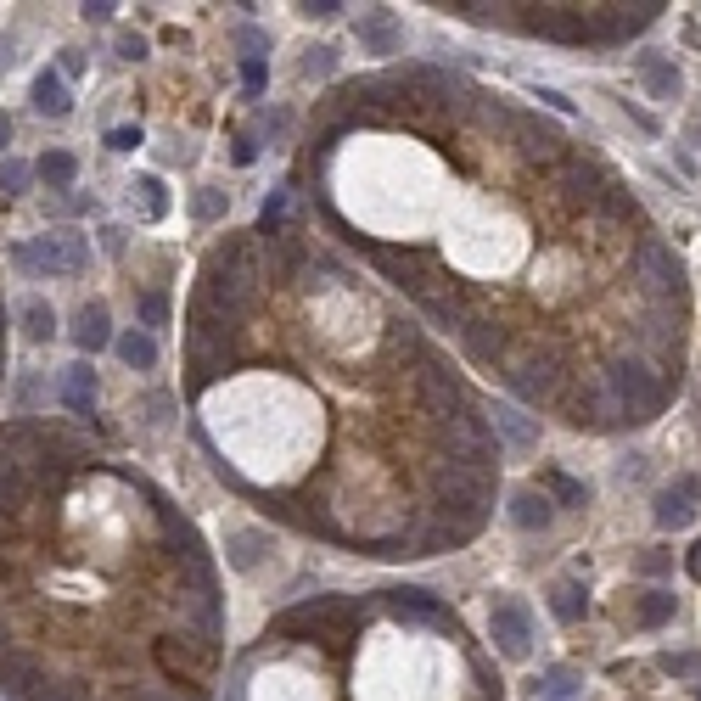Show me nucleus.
Wrapping results in <instances>:
<instances>
[{"label":"nucleus","mask_w":701,"mask_h":701,"mask_svg":"<svg viewBox=\"0 0 701 701\" xmlns=\"http://www.w3.org/2000/svg\"><path fill=\"white\" fill-rule=\"evenodd\" d=\"M539 701H584V673L578 668H550L544 673V685H539Z\"/></svg>","instance_id":"obj_18"},{"label":"nucleus","mask_w":701,"mask_h":701,"mask_svg":"<svg viewBox=\"0 0 701 701\" xmlns=\"http://www.w3.org/2000/svg\"><path fill=\"white\" fill-rule=\"evenodd\" d=\"M62 404H68V415L90 421V404H96V376H90V365H68V382H62Z\"/></svg>","instance_id":"obj_16"},{"label":"nucleus","mask_w":701,"mask_h":701,"mask_svg":"<svg viewBox=\"0 0 701 701\" xmlns=\"http://www.w3.org/2000/svg\"><path fill=\"white\" fill-rule=\"evenodd\" d=\"M34 180V169L29 163H17V158H0V191L6 197H23V186Z\"/></svg>","instance_id":"obj_24"},{"label":"nucleus","mask_w":701,"mask_h":701,"mask_svg":"<svg viewBox=\"0 0 701 701\" xmlns=\"http://www.w3.org/2000/svg\"><path fill=\"white\" fill-rule=\"evenodd\" d=\"M180 343L191 438L270 522L365 561L449 556L494 522L483 387L298 208L197 258Z\"/></svg>","instance_id":"obj_2"},{"label":"nucleus","mask_w":701,"mask_h":701,"mask_svg":"<svg viewBox=\"0 0 701 701\" xmlns=\"http://www.w3.org/2000/svg\"><path fill=\"white\" fill-rule=\"evenodd\" d=\"M230 561H236V567H253V561H258V544H264V539H258V533H230Z\"/></svg>","instance_id":"obj_25"},{"label":"nucleus","mask_w":701,"mask_h":701,"mask_svg":"<svg viewBox=\"0 0 701 701\" xmlns=\"http://www.w3.org/2000/svg\"><path fill=\"white\" fill-rule=\"evenodd\" d=\"M685 573H690V578H696V584H701V539L690 544V556H685Z\"/></svg>","instance_id":"obj_35"},{"label":"nucleus","mask_w":701,"mask_h":701,"mask_svg":"<svg viewBox=\"0 0 701 701\" xmlns=\"http://www.w3.org/2000/svg\"><path fill=\"white\" fill-rule=\"evenodd\" d=\"M488 634H494V651H500L505 662H522L533 651V612H528V601L500 595V601L488 606Z\"/></svg>","instance_id":"obj_7"},{"label":"nucleus","mask_w":701,"mask_h":701,"mask_svg":"<svg viewBox=\"0 0 701 701\" xmlns=\"http://www.w3.org/2000/svg\"><path fill=\"white\" fill-rule=\"evenodd\" d=\"M118 51H124V57H129V62H135V57H141V51H146V45H141V40H135V34H124V40H118Z\"/></svg>","instance_id":"obj_36"},{"label":"nucleus","mask_w":701,"mask_h":701,"mask_svg":"<svg viewBox=\"0 0 701 701\" xmlns=\"http://www.w3.org/2000/svg\"><path fill=\"white\" fill-rule=\"evenodd\" d=\"M696 500H701V477L696 472L673 477V483L657 494V528H685L690 516H696Z\"/></svg>","instance_id":"obj_9"},{"label":"nucleus","mask_w":701,"mask_h":701,"mask_svg":"<svg viewBox=\"0 0 701 701\" xmlns=\"http://www.w3.org/2000/svg\"><path fill=\"white\" fill-rule=\"evenodd\" d=\"M550 516H556V505H550V494L544 488H516L511 494V522L516 528H550Z\"/></svg>","instance_id":"obj_14"},{"label":"nucleus","mask_w":701,"mask_h":701,"mask_svg":"<svg viewBox=\"0 0 701 701\" xmlns=\"http://www.w3.org/2000/svg\"><path fill=\"white\" fill-rule=\"evenodd\" d=\"M438 12H455L466 23L505 34H528V40L573 45V51H617V45L640 40L668 6L662 0H612V6H516V0H444Z\"/></svg>","instance_id":"obj_5"},{"label":"nucleus","mask_w":701,"mask_h":701,"mask_svg":"<svg viewBox=\"0 0 701 701\" xmlns=\"http://www.w3.org/2000/svg\"><path fill=\"white\" fill-rule=\"evenodd\" d=\"M129 208H135V219H146V225H158V219L169 214V191H163L158 174H141V180L129 186Z\"/></svg>","instance_id":"obj_15"},{"label":"nucleus","mask_w":701,"mask_h":701,"mask_svg":"<svg viewBox=\"0 0 701 701\" xmlns=\"http://www.w3.org/2000/svg\"><path fill=\"white\" fill-rule=\"evenodd\" d=\"M6 359H12V303L0 287V387H6Z\"/></svg>","instance_id":"obj_26"},{"label":"nucleus","mask_w":701,"mask_h":701,"mask_svg":"<svg viewBox=\"0 0 701 701\" xmlns=\"http://www.w3.org/2000/svg\"><path fill=\"white\" fill-rule=\"evenodd\" d=\"M113 12H118V6H107V0H96V6H85V17H90V23H113Z\"/></svg>","instance_id":"obj_34"},{"label":"nucleus","mask_w":701,"mask_h":701,"mask_svg":"<svg viewBox=\"0 0 701 701\" xmlns=\"http://www.w3.org/2000/svg\"><path fill=\"white\" fill-rule=\"evenodd\" d=\"M34 113L40 118H68L73 113V90L57 68H40L34 73Z\"/></svg>","instance_id":"obj_11"},{"label":"nucleus","mask_w":701,"mask_h":701,"mask_svg":"<svg viewBox=\"0 0 701 701\" xmlns=\"http://www.w3.org/2000/svg\"><path fill=\"white\" fill-rule=\"evenodd\" d=\"M292 197L438 343L561 427H651L685 382V258L595 146L472 73L337 79Z\"/></svg>","instance_id":"obj_1"},{"label":"nucleus","mask_w":701,"mask_h":701,"mask_svg":"<svg viewBox=\"0 0 701 701\" xmlns=\"http://www.w3.org/2000/svg\"><path fill=\"white\" fill-rule=\"evenodd\" d=\"M253 158H258V146L242 135V141H236V163H253Z\"/></svg>","instance_id":"obj_37"},{"label":"nucleus","mask_w":701,"mask_h":701,"mask_svg":"<svg viewBox=\"0 0 701 701\" xmlns=\"http://www.w3.org/2000/svg\"><path fill=\"white\" fill-rule=\"evenodd\" d=\"M141 315H146V326H163V315H169V309H163V298H152V292H146V298H141Z\"/></svg>","instance_id":"obj_31"},{"label":"nucleus","mask_w":701,"mask_h":701,"mask_svg":"<svg viewBox=\"0 0 701 701\" xmlns=\"http://www.w3.org/2000/svg\"><path fill=\"white\" fill-rule=\"evenodd\" d=\"M17 264L29 275H45V281H57V275H79L90 264V242L79 230H51V236H34V242L17 247Z\"/></svg>","instance_id":"obj_6"},{"label":"nucleus","mask_w":701,"mask_h":701,"mask_svg":"<svg viewBox=\"0 0 701 701\" xmlns=\"http://www.w3.org/2000/svg\"><path fill=\"white\" fill-rule=\"evenodd\" d=\"M34 180H40L45 191H68L73 180H79V158H73V152H45V158L34 163Z\"/></svg>","instance_id":"obj_17"},{"label":"nucleus","mask_w":701,"mask_h":701,"mask_svg":"<svg viewBox=\"0 0 701 701\" xmlns=\"http://www.w3.org/2000/svg\"><path fill=\"white\" fill-rule=\"evenodd\" d=\"M544 494H550V505H589V488L584 483H573L567 472H544Z\"/></svg>","instance_id":"obj_23"},{"label":"nucleus","mask_w":701,"mask_h":701,"mask_svg":"<svg viewBox=\"0 0 701 701\" xmlns=\"http://www.w3.org/2000/svg\"><path fill=\"white\" fill-rule=\"evenodd\" d=\"M107 146H113V152H135V146H141V129H135V124L107 129Z\"/></svg>","instance_id":"obj_29"},{"label":"nucleus","mask_w":701,"mask_h":701,"mask_svg":"<svg viewBox=\"0 0 701 701\" xmlns=\"http://www.w3.org/2000/svg\"><path fill=\"white\" fill-rule=\"evenodd\" d=\"M331 68V51H309V62H303V73L315 79V73H326Z\"/></svg>","instance_id":"obj_33"},{"label":"nucleus","mask_w":701,"mask_h":701,"mask_svg":"<svg viewBox=\"0 0 701 701\" xmlns=\"http://www.w3.org/2000/svg\"><path fill=\"white\" fill-rule=\"evenodd\" d=\"M488 415H494V432H500V444H511V449H533V444H539V427H533V415H522L516 404H488Z\"/></svg>","instance_id":"obj_12"},{"label":"nucleus","mask_w":701,"mask_h":701,"mask_svg":"<svg viewBox=\"0 0 701 701\" xmlns=\"http://www.w3.org/2000/svg\"><path fill=\"white\" fill-rule=\"evenodd\" d=\"M219 561L79 415H0V701H214Z\"/></svg>","instance_id":"obj_3"},{"label":"nucleus","mask_w":701,"mask_h":701,"mask_svg":"<svg viewBox=\"0 0 701 701\" xmlns=\"http://www.w3.org/2000/svg\"><path fill=\"white\" fill-rule=\"evenodd\" d=\"M668 617H673V589H640V595H629V601H623V623H629L634 634L662 629Z\"/></svg>","instance_id":"obj_10"},{"label":"nucleus","mask_w":701,"mask_h":701,"mask_svg":"<svg viewBox=\"0 0 701 701\" xmlns=\"http://www.w3.org/2000/svg\"><path fill=\"white\" fill-rule=\"evenodd\" d=\"M23 331H29V343H51V337H57V309L29 298L23 303Z\"/></svg>","instance_id":"obj_21"},{"label":"nucleus","mask_w":701,"mask_h":701,"mask_svg":"<svg viewBox=\"0 0 701 701\" xmlns=\"http://www.w3.org/2000/svg\"><path fill=\"white\" fill-rule=\"evenodd\" d=\"M6 141H12V118L0 113V152H6Z\"/></svg>","instance_id":"obj_38"},{"label":"nucleus","mask_w":701,"mask_h":701,"mask_svg":"<svg viewBox=\"0 0 701 701\" xmlns=\"http://www.w3.org/2000/svg\"><path fill=\"white\" fill-rule=\"evenodd\" d=\"M550 612L561 617V623H578V617L589 612V601H584V589L573 584V578H561L556 589H550Z\"/></svg>","instance_id":"obj_22"},{"label":"nucleus","mask_w":701,"mask_h":701,"mask_svg":"<svg viewBox=\"0 0 701 701\" xmlns=\"http://www.w3.org/2000/svg\"><path fill=\"white\" fill-rule=\"evenodd\" d=\"M73 343L85 348V354H96V348L113 343V326H107V303H85L79 315H73Z\"/></svg>","instance_id":"obj_13"},{"label":"nucleus","mask_w":701,"mask_h":701,"mask_svg":"<svg viewBox=\"0 0 701 701\" xmlns=\"http://www.w3.org/2000/svg\"><path fill=\"white\" fill-rule=\"evenodd\" d=\"M303 17H309V23H331V17H343L348 6H337V0H315V6H298Z\"/></svg>","instance_id":"obj_30"},{"label":"nucleus","mask_w":701,"mask_h":701,"mask_svg":"<svg viewBox=\"0 0 701 701\" xmlns=\"http://www.w3.org/2000/svg\"><path fill=\"white\" fill-rule=\"evenodd\" d=\"M113 348L129 371H152V365H158V343H152L146 331H124V337H113Z\"/></svg>","instance_id":"obj_19"},{"label":"nucleus","mask_w":701,"mask_h":701,"mask_svg":"<svg viewBox=\"0 0 701 701\" xmlns=\"http://www.w3.org/2000/svg\"><path fill=\"white\" fill-rule=\"evenodd\" d=\"M219 701H505V685L432 589H337L275 612Z\"/></svg>","instance_id":"obj_4"},{"label":"nucleus","mask_w":701,"mask_h":701,"mask_svg":"<svg viewBox=\"0 0 701 701\" xmlns=\"http://www.w3.org/2000/svg\"><path fill=\"white\" fill-rule=\"evenodd\" d=\"M640 79L651 85V96H657V101L679 96V68H673L668 57H640Z\"/></svg>","instance_id":"obj_20"},{"label":"nucleus","mask_w":701,"mask_h":701,"mask_svg":"<svg viewBox=\"0 0 701 701\" xmlns=\"http://www.w3.org/2000/svg\"><path fill=\"white\" fill-rule=\"evenodd\" d=\"M242 79H247V90H258V85H264V62H258V57H242Z\"/></svg>","instance_id":"obj_32"},{"label":"nucleus","mask_w":701,"mask_h":701,"mask_svg":"<svg viewBox=\"0 0 701 701\" xmlns=\"http://www.w3.org/2000/svg\"><path fill=\"white\" fill-rule=\"evenodd\" d=\"M662 673H673V679H701V657L696 651H673V657H662Z\"/></svg>","instance_id":"obj_27"},{"label":"nucleus","mask_w":701,"mask_h":701,"mask_svg":"<svg viewBox=\"0 0 701 701\" xmlns=\"http://www.w3.org/2000/svg\"><path fill=\"white\" fill-rule=\"evenodd\" d=\"M359 51L365 57H399L404 51V29H399V17L387 12V6H376V12L359 17Z\"/></svg>","instance_id":"obj_8"},{"label":"nucleus","mask_w":701,"mask_h":701,"mask_svg":"<svg viewBox=\"0 0 701 701\" xmlns=\"http://www.w3.org/2000/svg\"><path fill=\"white\" fill-rule=\"evenodd\" d=\"M191 214H197V225H214V219L225 214V197H219V191H202V197L191 202Z\"/></svg>","instance_id":"obj_28"}]
</instances>
